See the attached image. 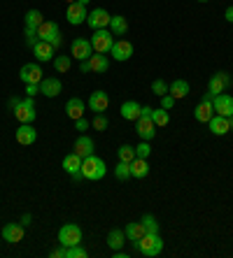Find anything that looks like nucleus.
<instances>
[{
	"label": "nucleus",
	"mask_w": 233,
	"mask_h": 258,
	"mask_svg": "<svg viewBox=\"0 0 233 258\" xmlns=\"http://www.w3.org/2000/svg\"><path fill=\"white\" fill-rule=\"evenodd\" d=\"M105 172H108V168H105V161L103 158H98L96 154H91V156H86L82 161V177L86 181H98L105 177Z\"/></svg>",
	"instance_id": "nucleus-1"
},
{
	"label": "nucleus",
	"mask_w": 233,
	"mask_h": 258,
	"mask_svg": "<svg viewBox=\"0 0 233 258\" xmlns=\"http://www.w3.org/2000/svg\"><path fill=\"white\" fill-rule=\"evenodd\" d=\"M135 251L145 258H156L163 251V240L159 235H145L135 242Z\"/></svg>",
	"instance_id": "nucleus-2"
},
{
	"label": "nucleus",
	"mask_w": 233,
	"mask_h": 258,
	"mask_svg": "<svg viewBox=\"0 0 233 258\" xmlns=\"http://www.w3.org/2000/svg\"><path fill=\"white\" fill-rule=\"evenodd\" d=\"M37 37H40V40H44V42H49L54 49H61V44H63L61 28L54 24V21H42L40 28H37Z\"/></svg>",
	"instance_id": "nucleus-3"
},
{
	"label": "nucleus",
	"mask_w": 233,
	"mask_h": 258,
	"mask_svg": "<svg viewBox=\"0 0 233 258\" xmlns=\"http://www.w3.org/2000/svg\"><path fill=\"white\" fill-rule=\"evenodd\" d=\"M114 44V35L110 28H98L94 30V35H91V47L96 54H110V49Z\"/></svg>",
	"instance_id": "nucleus-4"
},
{
	"label": "nucleus",
	"mask_w": 233,
	"mask_h": 258,
	"mask_svg": "<svg viewBox=\"0 0 233 258\" xmlns=\"http://www.w3.org/2000/svg\"><path fill=\"white\" fill-rule=\"evenodd\" d=\"M59 242H61V246L82 244V228H79L77 223H66V226H61V230H59Z\"/></svg>",
	"instance_id": "nucleus-5"
},
{
	"label": "nucleus",
	"mask_w": 233,
	"mask_h": 258,
	"mask_svg": "<svg viewBox=\"0 0 233 258\" xmlns=\"http://www.w3.org/2000/svg\"><path fill=\"white\" fill-rule=\"evenodd\" d=\"M14 112V116H17V121L19 123H33L35 121V102H33V98L30 96H26V98H21V102H19V107L17 109H12Z\"/></svg>",
	"instance_id": "nucleus-6"
},
{
	"label": "nucleus",
	"mask_w": 233,
	"mask_h": 258,
	"mask_svg": "<svg viewBox=\"0 0 233 258\" xmlns=\"http://www.w3.org/2000/svg\"><path fill=\"white\" fill-rule=\"evenodd\" d=\"M233 84V79L228 72H217V75H212V79H210V84H208V93L212 98L219 96V93H226V89Z\"/></svg>",
	"instance_id": "nucleus-7"
},
{
	"label": "nucleus",
	"mask_w": 233,
	"mask_h": 258,
	"mask_svg": "<svg viewBox=\"0 0 233 258\" xmlns=\"http://www.w3.org/2000/svg\"><path fill=\"white\" fill-rule=\"evenodd\" d=\"M91 54H94L91 40H86V37H75V40L70 42V56H72V58L86 60Z\"/></svg>",
	"instance_id": "nucleus-8"
},
{
	"label": "nucleus",
	"mask_w": 233,
	"mask_h": 258,
	"mask_svg": "<svg viewBox=\"0 0 233 258\" xmlns=\"http://www.w3.org/2000/svg\"><path fill=\"white\" fill-rule=\"evenodd\" d=\"M110 12L105 10V7H96V10H91L89 12V17H86V24L91 26L94 30H98V28H108L110 26Z\"/></svg>",
	"instance_id": "nucleus-9"
},
{
	"label": "nucleus",
	"mask_w": 233,
	"mask_h": 258,
	"mask_svg": "<svg viewBox=\"0 0 233 258\" xmlns=\"http://www.w3.org/2000/svg\"><path fill=\"white\" fill-rule=\"evenodd\" d=\"M212 109L219 116H233V96L228 93H219L212 98Z\"/></svg>",
	"instance_id": "nucleus-10"
},
{
	"label": "nucleus",
	"mask_w": 233,
	"mask_h": 258,
	"mask_svg": "<svg viewBox=\"0 0 233 258\" xmlns=\"http://www.w3.org/2000/svg\"><path fill=\"white\" fill-rule=\"evenodd\" d=\"M110 54H112L114 60H119V63H126V60L133 56V44L128 40H114L112 49H110Z\"/></svg>",
	"instance_id": "nucleus-11"
},
{
	"label": "nucleus",
	"mask_w": 233,
	"mask_h": 258,
	"mask_svg": "<svg viewBox=\"0 0 233 258\" xmlns=\"http://www.w3.org/2000/svg\"><path fill=\"white\" fill-rule=\"evenodd\" d=\"M19 77L24 84H40L42 82V70L37 63H24V68L19 70Z\"/></svg>",
	"instance_id": "nucleus-12"
},
{
	"label": "nucleus",
	"mask_w": 233,
	"mask_h": 258,
	"mask_svg": "<svg viewBox=\"0 0 233 258\" xmlns=\"http://www.w3.org/2000/svg\"><path fill=\"white\" fill-rule=\"evenodd\" d=\"M108 105H110V98H108V93L105 91H94L89 96V102H86V107L91 109V112H96V114H103L105 109H108Z\"/></svg>",
	"instance_id": "nucleus-13"
},
{
	"label": "nucleus",
	"mask_w": 233,
	"mask_h": 258,
	"mask_svg": "<svg viewBox=\"0 0 233 258\" xmlns=\"http://www.w3.org/2000/svg\"><path fill=\"white\" fill-rule=\"evenodd\" d=\"M86 17H89V12H86V7L79 5V3H70L66 10V19L70 26H79L86 21Z\"/></svg>",
	"instance_id": "nucleus-14"
},
{
	"label": "nucleus",
	"mask_w": 233,
	"mask_h": 258,
	"mask_svg": "<svg viewBox=\"0 0 233 258\" xmlns=\"http://www.w3.org/2000/svg\"><path fill=\"white\" fill-rule=\"evenodd\" d=\"M44 21V17H42L40 10H28L24 17V28H26V35H37V28H40V24Z\"/></svg>",
	"instance_id": "nucleus-15"
},
{
	"label": "nucleus",
	"mask_w": 233,
	"mask_h": 258,
	"mask_svg": "<svg viewBox=\"0 0 233 258\" xmlns=\"http://www.w3.org/2000/svg\"><path fill=\"white\" fill-rule=\"evenodd\" d=\"M61 91H63V84H61L59 77H44L40 82V93L47 98H56L61 96Z\"/></svg>",
	"instance_id": "nucleus-16"
},
{
	"label": "nucleus",
	"mask_w": 233,
	"mask_h": 258,
	"mask_svg": "<svg viewBox=\"0 0 233 258\" xmlns=\"http://www.w3.org/2000/svg\"><path fill=\"white\" fill-rule=\"evenodd\" d=\"M14 138H17L19 144H24V147H28V144H33L37 140V131L30 123H19L17 133H14Z\"/></svg>",
	"instance_id": "nucleus-17"
},
{
	"label": "nucleus",
	"mask_w": 233,
	"mask_h": 258,
	"mask_svg": "<svg viewBox=\"0 0 233 258\" xmlns=\"http://www.w3.org/2000/svg\"><path fill=\"white\" fill-rule=\"evenodd\" d=\"M3 237L10 244H19V242L24 240V226L21 223H5L3 226Z\"/></svg>",
	"instance_id": "nucleus-18"
},
{
	"label": "nucleus",
	"mask_w": 233,
	"mask_h": 258,
	"mask_svg": "<svg viewBox=\"0 0 233 258\" xmlns=\"http://www.w3.org/2000/svg\"><path fill=\"white\" fill-rule=\"evenodd\" d=\"M135 128H137V135L143 140H154V135H156V123L152 119H147V116H140V119L135 121Z\"/></svg>",
	"instance_id": "nucleus-19"
},
{
	"label": "nucleus",
	"mask_w": 233,
	"mask_h": 258,
	"mask_svg": "<svg viewBox=\"0 0 233 258\" xmlns=\"http://www.w3.org/2000/svg\"><path fill=\"white\" fill-rule=\"evenodd\" d=\"M33 54H35V58L40 60V63H49V60H54L56 56V49L52 47L49 42H44V40H40V42L33 47Z\"/></svg>",
	"instance_id": "nucleus-20"
},
{
	"label": "nucleus",
	"mask_w": 233,
	"mask_h": 258,
	"mask_svg": "<svg viewBox=\"0 0 233 258\" xmlns=\"http://www.w3.org/2000/svg\"><path fill=\"white\" fill-rule=\"evenodd\" d=\"M194 116H196V121H201V123H208V121L215 116V109H212V100L203 98V100L196 105V109H194Z\"/></svg>",
	"instance_id": "nucleus-21"
},
{
	"label": "nucleus",
	"mask_w": 233,
	"mask_h": 258,
	"mask_svg": "<svg viewBox=\"0 0 233 258\" xmlns=\"http://www.w3.org/2000/svg\"><path fill=\"white\" fill-rule=\"evenodd\" d=\"M208 126H210V133H212V135H226V133L231 131V121H228V116L215 114L208 121Z\"/></svg>",
	"instance_id": "nucleus-22"
},
{
	"label": "nucleus",
	"mask_w": 233,
	"mask_h": 258,
	"mask_svg": "<svg viewBox=\"0 0 233 258\" xmlns=\"http://www.w3.org/2000/svg\"><path fill=\"white\" fill-rule=\"evenodd\" d=\"M84 109H86V102L79 100V98H70V100L66 102V114L70 116L72 121H77L84 116Z\"/></svg>",
	"instance_id": "nucleus-23"
},
{
	"label": "nucleus",
	"mask_w": 233,
	"mask_h": 258,
	"mask_svg": "<svg viewBox=\"0 0 233 258\" xmlns=\"http://www.w3.org/2000/svg\"><path fill=\"white\" fill-rule=\"evenodd\" d=\"M121 116H124L126 121H137L140 119V112H143V105L135 100H126L124 105H121Z\"/></svg>",
	"instance_id": "nucleus-24"
},
{
	"label": "nucleus",
	"mask_w": 233,
	"mask_h": 258,
	"mask_svg": "<svg viewBox=\"0 0 233 258\" xmlns=\"http://www.w3.org/2000/svg\"><path fill=\"white\" fill-rule=\"evenodd\" d=\"M75 154L82 158L91 156V154H94V140H91L89 135H79V138L75 140Z\"/></svg>",
	"instance_id": "nucleus-25"
},
{
	"label": "nucleus",
	"mask_w": 233,
	"mask_h": 258,
	"mask_svg": "<svg viewBox=\"0 0 233 258\" xmlns=\"http://www.w3.org/2000/svg\"><path fill=\"white\" fill-rule=\"evenodd\" d=\"M110 30H112L114 37H124L126 33H128V21H126V17H121V14H114L112 19H110Z\"/></svg>",
	"instance_id": "nucleus-26"
},
{
	"label": "nucleus",
	"mask_w": 233,
	"mask_h": 258,
	"mask_svg": "<svg viewBox=\"0 0 233 258\" xmlns=\"http://www.w3.org/2000/svg\"><path fill=\"white\" fill-rule=\"evenodd\" d=\"M82 161H84V158L77 156V154L72 151V154H68V156L63 158V170H66L70 177H72V174H79V172H82Z\"/></svg>",
	"instance_id": "nucleus-27"
},
{
	"label": "nucleus",
	"mask_w": 233,
	"mask_h": 258,
	"mask_svg": "<svg viewBox=\"0 0 233 258\" xmlns=\"http://www.w3.org/2000/svg\"><path fill=\"white\" fill-rule=\"evenodd\" d=\"M124 233H126V242H133L135 244L140 237H145V226H143V221H133V223H128L124 228Z\"/></svg>",
	"instance_id": "nucleus-28"
},
{
	"label": "nucleus",
	"mask_w": 233,
	"mask_h": 258,
	"mask_svg": "<svg viewBox=\"0 0 233 258\" xmlns=\"http://www.w3.org/2000/svg\"><path fill=\"white\" fill-rule=\"evenodd\" d=\"M189 84H187L184 79H175L173 84H168V93L175 98V100H182V98H187L189 96Z\"/></svg>",
	"instance_id": "nucleus-29"
},
{
	"label": "nucleus",
	"mask_w": 233,
	"mask_h": 258,
	"mask_svg": "<svg viewBox=\"0 0 233 258\" xmlns=\"http://www.w3.org/2000/svg\"><path fill=\"white\" fill-rule=\"evenodd\" d=\"M150 174V163H147V158H133L131 161V177H135V179H143V177H147Z\"/></svg>",
	"instance_id": "nucleus-30"
},
{
	"label": "nucleus",
	"mask_w": 233,
	"mask_h": 258,
	"mask_svg": "<svg viewBox=\"0 0 233 258\" xmlns=\"http://www.w3.org/2000/svg\"><path fill=\"white\" fill-rule=\"evenodd\" d=\"M89 66H91V72H98V75H101V72H108L110 60L105 54H96V51H94V54L89 56Z\"/></svg>",
	"instance_id": "nucleus-31"
},
{
	"label": "nucleus",
	"mask_w": 233,
	"mask_h": 258,
	"mask_svg": "<svg viewBox=\"0 0 233 258\" xmlns=\"http://www.w3.org/2000/svg\"><path fill=\"white\" fill-rule=\"evenodd\" d=\"M124 244H126V233H124V230H121V228H112V230H110V233H108V246H110V249L114 251V249H121Z\"/></svg>",
	"instance_id": "nucleus-32"
},
{
	"label": "nucleus",
	"mask_w": 233,
	"mask_h": 258,
	"mask_svg": "<svg viewBox=\"0 0 233 258\" xmlns=\"http://www.w3.org/2000/svg\"><path fill=\"white\" fill-rule=\"evenodd\" d=\"M152 121L156 123V128L168 126V123H170V114H168V109L156 107V109H154V114H152Z\"/></svg>",
	"instance_id": "nucleus-33"
},
{
	"label": "nucleus",
	"mask_w": 233,
	"mask_h": 258,
	"mask_svg": "<svg viewBox=\"0 0 233 258\" xmlns=\"http://www.w3.org/2000/svg\"><path fill=\"white\" fill-rule=\"evenodd\" d=\"M140 221H143L145 233H147V235H159V221H156L152 214H145Z\"/></svg>",
	"instance_id": "nucleus-34"
},
{
	"label": "nucleus",
	"mask_w": 233,
	"mask_h": 258,
	"mask_svg": "<svg viewBox=\"0 0 233 258\" xmlns=\"http://www.w3.org/2000/svg\"><path fill=\"white\" fill-rule=\"evenodd\" d=\"M117 156H119V161L131 163L133 158H135V147H131V144H121L119 149H117Z\"/></svg>",
	"instance_id": "nucleus-35"
},
{
	"label": "nucleus",
	"mask_w": 233,
	"mask_h": 258,
	"mask_svg": "<svg viewBox=\"0 0 233 258\" xmlns=\"http://www.w3.org/2000/svg\"><path fill=\"white\" fill-rule=\"evenodd\" d=\"M52 63H54V68H56V72H68L70 70V66H72V56H54V60H52Z\"/></svg>",
	"instance_id": "nucleus-36"
},
{
	"label": "nucleus",
	"mask_w": 233,
	"mask_h": 258,
	"mask_svg": "<svg viewBox=\"0 0 233 258\" xmlns=\"http://www.w3.org/2000/svg\"><path fill=\"white\" fill-rule=\"evenodd\" d=\"M114 177L121 179V181L131 179V163H124V161L117 163V168H114Z\"/></svg>",
	"instance_id": "nucleus-37"
},
{
	"label": "nucleus",
	"mask_w": 233,
	"mask_h": 258,
	"mask_svg": "<svg viewBox=\"0 0 233 258\" xmlns=\"http://www.w3.org/2000/svg\"><path fill=\"white\" fill-rule=\"evenodd\" d=\"M86 249L82 244H75V246H66V258H86Z\"/></svg>",
	"instance_id": "nucleus-38"
},
{
	"label": "nucleus",
	"mask_w": 233,
	"mask_h": 258,
	"mask_svg": "<svg viewBox=\"0 0 233 258\" xmlns=\"http://www.w3.org/2000/svg\"><path fill=\"white\" fill-rule=\"evenodd\" d=\"M108 126H110V121H108V116H105V114H96V116H94V121H91V128H94V131H98V133L105 131Z\"/></svg>",
	"instance_id": "nucleus-39"
},
{
	"label": "nucleus",
	"mask_w": 233,
	"mask_h": 258,
	"mask_svg": "<svg viewBox=\"0 0 233 258\" xmlns=\"http://www.w3.org/2000/svg\"><path fill=\"white\" fill-rule=\"evenodd\" d=\"M152 93H154V96H166L168 93V84L166 82H163V79H154V82H152Z\"/></svg>",
	"instance_id": "nucleus-40"
},
{
	"label": "nucleus",
	"mask_w": 233,
	"mask_h": 258,
	"mask_svg": "<svg viewBox=\"0 0 233 258\" xmlns=\"http://www.w3.org/2000/svg\"><path fill=\"white\" fill-rule=\"evenodd\" d=\"M150 154H152L150 142H147V140H143V142L135 147V156H137V158H150Z\"/></svg>",
	"instance_id": "nucleus-41"
},
{
	"label": "nucleus",
	"mask_w": 233,
	"mask_h": 258,
	"mask_svg": "<svg viewBox=\"0 0 233 258\" xmlns=\"http://www.w3.org/2000/svg\"><path fill=\"white\" fill-rule=\"evenodd\" d=\"M173 105H175V98L170 96V93L161 96V107H163V109H173Z\"/></svg>",
	"instance_id": "nucleus-42"
},
{
	"label": "nucleus",
	"mask_w": 233,
	"mask_h": 258,
	"mask_svg": "<svg viewBox=\"0 0 233 258\" xmlns=\"http://www.w3.org/2000/svg\"><path fill=\"white\" fill-rule=\"evenodd\" d=\"M26 93H28L30 98L37 96V93H40V84H26Z\"/></svg>",
	"instance_id": "nucleus-43"
},
{
	"label": "nucleus",
	"mask_w": 233,
	"mask_h": 258,
	"mask_svg": "<svg viewBox=\"0 0 233 258\" xmlns=\"http://www.w3.org/2000/svg\"><path fill=\"white\" fill-rule=\"evenodd\" d=\"M91 126V123H89V121H86V119H84V116H82V119H77V121H75V128H77V131H86V128H89Z\"/></svg>",
	"instance_id": "nucleus-44"
},
{
	"label": "nucleus",
	"mask_w": 233,
	"mask_h": 258,
	"mask_svg": "<svg viewBox=\"0 0 233 258\" xmlns=\"http://www.w3.org/2000/svg\"><path fill=\"white\" fill-rule=\"evenodd\" d=\"M52 258H66V246H59V249H54V251L49 253Z\"/></svg>",
	"instance_id": "nucleus-45"
},
{
	"label": "nucleus",
	"mask_w": 233,
	"mask_h": 258,
	"mask_svg": "<svg viewBox=\"0 0 233 258\" xmlns=\"http://www.w3.org/2000/svg\"><path fill=\"white\" fill-rule=\"evenodd\" d=\"M152 114H154V107H147V105H143V112H140V116H147V119H152Z\"/></svg>",
	"instance_id": "nucleus-46"
},
{
	"label": "nucleus",
	"mask_w": 233,
	"mask_h": 258,
	"mask_svg": "<svg viewBox=\"0 0 233 258\" xmlns=\"http://www.w3.org/2000/svg\"><path fill=\"white\" fill-rule=\"evenodd\" d=\"M224 17H226L228 24H233V5H228V7H226V12H224Z\"/></svg>",
	"instance_id": "nucleus-47"
},
{
	"label": "nucleus",
	"mask_w": 233,
	"mask_h": 258,
	"mask_svg": "<svg viewBox=\"0 0 233 258\" xmlns=\"http://www.w3.org/2000/svg\"><path fill=\"white\" fill-rule=\"evenodd\" d=\"M79 70H82V72H91V66H89V58H86V60H79Z\"/></svg>",
	"instance_id": "nucleus-48"
},
{
	"label": "nucleus",
	"mask_w": 233,
	"mask_h": 258,
	"mask_svg": "<svg viewBox=\"0 0 233 258\" xmlns=\"http://www.w3.org/2000/svg\"><path fill=\"white\" fill-rule=\"evenodd\" d=\"M19 102H21V98L12 96V98H10V109H17V107H19Z\"/></svg>",
	"instance_id": "nucleus-49"
},
{
	"label": "nucleus",
	"mask_w": 233,
	"mask_h": 258,
	"mask_svg": "<svg viewBox=\"0 0 233 258\" xmlns=\"http://www.w3.org/2000/svg\"><path fill=\"white\" fill-rule=\"evenodd\" d=\"M21 223H24V226H28V223H30V214H24V216H21Z\"/></svg>",
	"instance_id": "nucleus-50"
},
{
	"label": "nucleus",
	"mask_w": 233,
	"mask_h": 258,
	"mask_svg": "<svg viewBox=\"0 0 233 258\" xmlns=\"http://www.w3.org/2000/svg\"><path fill=\"white\" fill-rule=\"evenodd\" d=\"M77 3H79V5H84V7H86V5H89V3H91V0H77Z\"/></svg>",
	"instance_id": "nucleus-51"
},
{
	"label": "nucleus",
	"mask_w": 233,
	"mask_h": 258,
	"mask_svg": "<svg viewBox=\"0 0 233 258\" xmlns=\"http://www.w3.org/2000/svg\"><path fill=\"white\" fill-rule=\"evenodd\" d=\"M228 121H231V131H233V116H228Z\"/></svg>",
	"instance_id": "nucleus-52"
},
{
	"label": "nucleus",
	"mask_w": 233,
	"mask_h": 258,
	"mask_svg": "<svg viewBox=\"0 0 233 258\" xmlns=\"http://www.w3.org/2000/svg\"><path fill=\"white\" fill-rule=\"evenodd\" d=\"M66 3H68V5H70V3H77V0H66Z\"/></svg>",
	"instance_id": "nucleus-53"
},
{
	"label": "nucleus",
	"mask_w": 233,
	"mask_h": 258,
	"mask_svg": "<svg viewBox=\"0 0 233 258\" xmlns=\"http://www.w3.org/2000/svg\"><path fill=\"white\" fill-rule=\"evenodd\" d=\"M198 3H208V0H198Z\"/></svg>",
	"instance_id": "nucleus-54"
}]
</instances>
